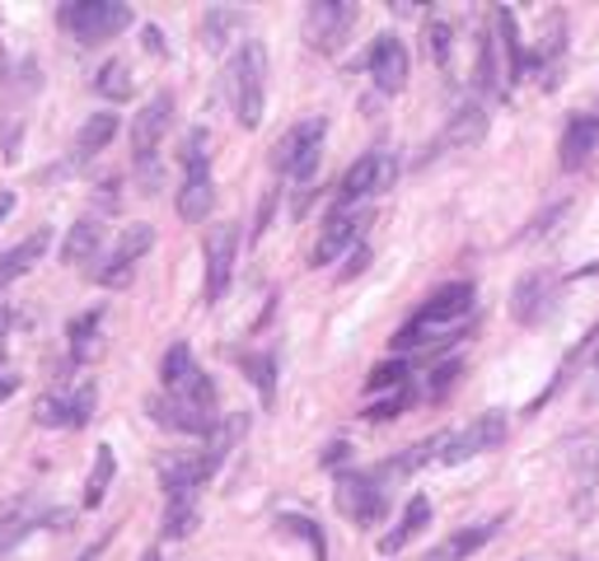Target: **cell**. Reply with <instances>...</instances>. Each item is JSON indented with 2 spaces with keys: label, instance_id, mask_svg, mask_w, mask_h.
Here are the masks:
<instances>
[{
  "label": "cell",
  "instance_id": "cell-22",
  "mask_svg": "<svg viewBox=\"0 0 599 561\" xmlns=\"http://www.w3.org/2000/svg\"><path fill=\"white\" fill-rule=\"evenodd\" d=\"M497 529H501V520H482V524L459 529V533H450V538H446V548H440L436 557H440V561H463V557H473L482 543H492Z\"/></svg>",
  "mask_w": 599,
  "mask_h": 561
},
{
  "label": "cell",
  "instance_id": "cell-27",
  "mask_svg": "<svg viewBox=\"0 0 599 561\" xmlns=\"http://www.w3.org/2000/svg\"><path fill=\"white\" fill-rule=\"evenodd\" d=\"M33 421L57 431V425H76V408H71V393H48L33 402Z\"/></svg>",
  "mask_w": 599,
  "mask_h": 561
},
{
  "label": "cell",
  "instance_id": "cell-6",
  "mask_svg": "<svg viewBox=\"0 0 599 561\" xmlns=\"http://www.w3.org/2000/svg\"><path fill=\"white\" fill-rule=\"evenodd\" d=\"M351 24H357V6H347V0H315L305 14V42L315 52H338Z\"/></svg>",
  "mask_w": 599,
  "mask_h": 561
},
{
  "label": "cell",
  "instance_id": "cell-40",
  "mask_svg": "<svg viewBox=\"0 0 599 561\" xmlns=\"http://www.w3.org/2000/svg\"><path fill=\"white\" fill-rule=\"evenodd\" d=\"M478 84H482V89H497V52H492V38L478 42Z\"/></svg>",
  "mask_w": 599,
  "mask_h": 561
},
{
  "label": "cell",
  "instance_id": "cell-9",
  "mask_svg": "<svg viewBox=\"0 0 599 561\" xmlns=\"http://www.w3.org/2000/svg\"><path fill=\"white\" fill-rule=\"evenodd\" d=\"M506 440V417L501 412H482L473 425H463L459 435H446V449H440V463H469L487 449H497Z\"/></svg>",
  "mask_w": 599,
  "mask_h": 561
},
{
  "label": "cell",
  "instance_id": "cell-16",
  "mask_svg": "<svg viewBox=\"0 0 599 561\" xmlns=\"http://www.w3.org/2000/svg\"><path fill=\"white\" fill-rule=\"evenodd\" d=\"M599 150V118H571L562 131V169H586Z\"/></svg>",
  "mask_w": 599,
  "mask_h": 561
},
{
  "label": "cell",
  "instance_id": "cell-23",
  "mask_svg": "<svg viewBox=\"0 0 599 561\" xmlns=\"http://www.w3.org/2000/svg\"><path fill=\"white\" fill-rule=\"evenodd\" d=\"M113 473H118V459H113V444H99L94 454V468H90V482H84V510L103 505L108 487H113Z\"/></svg>",
  "mask_w": 599,
  "mask_h": 561
},
{
  "label": "cell",
  "instance_id": "cell-11",
  "mask_svg": "<svg viewBox=\"0 0 599 561\" xmlns=\"http://www.w3.org/2000/svg\"><path fill=\"white\" fill-rule=\"evenodd\" d=\"M169 122H173V94H164V89H160V94H154L137 112V122H131V154H137V164L154 160V150H160Z\"/></svg>",
  "mask_w": 599,
  "mask_h": 561
},
{
  "label": "cell",
  "instance_id": "cell-10",
  "mask_svg": "<svg viewBox=\"0 0 599 561\" xmlns=\"http://www.w3.org/2000/svg\"><path fill=\"white\" fill-rule=\"evenodd\" d=\"M239 258V224H211L207 234V304H216L230 290Z\"/></svg>",
  "mask_w": 599,
  "mask_h": 561
},
{
  "label": "cell",
  "instance_id": "cell-45",
  "mask_svg": "<svg viewBox=\"0 0 599 561\" xmlns=\"http://www.w3.org/2000/svg\"><path fill=\"white\" fill-rule=\"evenodd\" d=\"M347 449H351V444H342V440H338V444H328V449H323V463H328V468H332V463H342V459H347Z\"/></svg>",
  "mask_w": 599,
  "mask_h": 561
},
{
  "label": "cell",
  "instance_id": "cell-54",
  "mask_svg": "<svg viewBox=\"0 0 599 561\" xmlns=\"http://www.w3.org/2000/svg\"><path fill=\"white\" fill-rule=\"evenodd\" d=\"M427 561H440V557H427Z\"/></svg>",
  "mask_w": 599,
  "mask_h": 561
},
{
  "label": "cell",
  "instance_id": "cell-31",
  "mask_svg": "<svg viewBox=\"0 0 599 561\" xmlns=\"http://www.w3.org/2000/svg\"><path fill=\"white\" fill-rule=\"evenodd\" d=\"M94 89H99L103 99H113V103L131 99V71H127V61H108L103 71L94 76Z\"/></svg>",
  "mask_w": 599,
  "mask_h": 561
},
{
  "label": "cell",
  "instance_id": "cell-24",
  "mask_svg": "<svg viewBox=\"0 0 599 561\" xmlns=\"http://www.w3.org/2000/svg\"><path fill=\"white\" fill-rule=\"evenodd\" d=\"M197 497H179V501H169L164 505V524H160V538H188L197 529Z\"/></svg>",
  "mask_w": 599,
  "mask_h": 561
},
{
  "label": "cell",
  "instance_id": "cell-53",
  "mask_svg": "<svg viewBox=\"0 0 599 561\" xmlns=\"http://www.w3.org/2000/svg\"><path fill=\"white\" fill-rule=\"evenodd\" d=\"M0 365H6V342H0Z\"/></svg>",
  "mask_w": 599,
  "mask_h": 561
},
{
  "label": "cell",
  "instance_id": "cell-26",
  "mask_svg": "<svg viewBox=\"0 0 599 561\" xmlns=\"http://www.w3.org/2000/svg\"><path fill=\"white\" fill-rule=\"evenodd\" d=\"M239 365H243V374L258 384V393H262V402H272L277 398V361L268 351H253V355H239Z\"/></svg>",
  "mask_w": 599,
  "mask_h": 561
},
{
  "label": "cell",
  "instance_id": "cell-12",
  "mask_svg": "<svg viewBox=\"0 0 599 561\" xmlns=\"http://www.w3.org/2000/svg\"><path fill=\"white\" fill-rule=\"evenodd\" d=\"M366 71L375 76V84L385 89V94H398V89L408 84V48L398 33H380L375 38V48L366 57Z\"/></svg>",
  "mask_w": 599,
  "mask_h": 561
},
{
  "label": "cell",
  "instance_id": "cell-2",
  "mask_svg": "<svg viewBox=\"0 0 599 561\" xmlns=\"http://www.w3.org/2000/svg\"><path fill=\"white\" fill-rule=\"evenodd\" d=\"M473 281H455V285H440L436 295L417 309V319L393 337V351H412V347H431V337H436V328H450V323H459L463 313L473 309ZM436 342H446V337H436Z\"/></svg>",
  "mask_w": 599,
  "mask_h": 561
},
{
  "label": "cell",
  "instance_id": "cell-18",
  "mask_svg": "<svg viewBox=\"0 0 599 561\" xmlns=\"http://www.w3.org/2000/svg\"><path fill=\"white\" fill-rule=\"evenodd\" d=\"M427 524H431V501H427V497H412V501H408V510H403V520H398V524L380 538V552H385V557L403 552V548H408L412 538H417L421 529H427Z\"/></svg>",
  "mask_w": 599,
  "mask_h": 561
},
{
  "label": "cell",
  "instance_id": "cell-5",
  "mask_svg": "<svg viewBox=\"0 0 599 561\" xmlns=\"http://www.w3.org/2000/svg\"><path fill=\"white\" fill-rule=\"evenodd\" d=\"M332 497H338V510L347 514V520H357L361 529L380 520L385 505H389V491L375 473H342Z\"/></svg>",
  "mask_w": 599,
  "mask_h": 561
},
{
  "label": "cell",
  "instance_id": "cell-3",
  "mask_svg": "<svg viewBox=\"0 0 599 561\" xmlns=\"http://www.w3.org/2000/svg\"><path fill=\"white\" fill-rule=\"evenodd\" d=\"M323 131H328L323 118L296 122V127L272 146V169L286 173V178H296V183H309V178H315V169H319V154H323Z\"/></svg>",
  "mask_w": 599,
  "mask_h": 561
},
{
  "label": "cell",
  "instance_id": "cell-25",
  "mask_svg": "<svg viewBox=\"0 0 599 561\" xmlns=\"http://www.w3.org/2000/svg\"><path fill=\"white\" fill-rule=\"evenodd\" d=\"M113 137H118V118H113V112H94V118L80 127L76 150H80V154H94V150H103Z\"/></svg>",
  "mask_w": 599,
  "mask_h": 561
},
{
  "label": "cell",
  "instance_id": "cell-20",
  "mask_svg": "<svg viewBox=\"0 0 599 561\" xmlns=\"http://www.w3.org/2000/svg\"><path fill=\"white\" fill-rule=\"evenodd\" d=\"M497 42H501V52H506V84H520L525 71H529V57H525V42H520V29H516V14H510L506 6L497 10Z\"/></svg>",
  "mask_w": 599,
  "mask_h": 561
},
{
  "label": "cell",
  "instance_id": "cell-28",
  "mask_svg": "<svg viewBox=\"0 0 599 561\" xmlns=\"http://www.w3.org/2000/svg\"><path fill=\"white\" fill-rule=\"evenodd\" d=\"M234 29H243V14H239V10H211V14L202 19V42H207L211 52H220V48L230 42Z\"/></svg>",
  "mask_w": 599,
  "mask_h": 561
},
{
  "label": "cell",
  "instance_id": "cell-33",
  "mask_svg": "<svg viewBox=\"0 0 599 561\" xmlns=\"http://www.w3.org/2000/svg\"><path fill=\"white\" fill-rule=\"evenodd\" d=\"M33 529V514L24 505H10V510H0V557H6L19 538H29Z\"/></svg>",
  "mask_w": 599,
  "mask_h": 561
},
{
  "label": "cell",
  "instance_id": "cell-38",
  "mask_svg": "<svg viewBox=\"0 0 599 561\" xmlns=\"http://www.w3.org/2000/svg\"><path fill=\"white\" fill-rule=\"evenodd\" d=\"M131 272H137V267L131 262H122V258H108L99 272H94V281L103 285V290H122V285H131Z\"/></svg>",
  "mask_w": 599,
  "mask_h": 561
},
{
  "label": "cell",
  "instance_id": "cell-55",
  "mask_svg": "<svg viewBox=\"0 0 599 561\" xmlns=\"http://www.w3.org/2000/svg\"><path fill=\"white\" fill-rule=\"evenodd\" d=\"M595 365H599V355H595Z\"/></svg>",
  "mask_w": 599,
  "mask_h": 561
},
{
  "label": "cell",
  "instance_id": "cell-4",
  "mask_svg": "<svg viewBox=\"0 0 599 561\" xmlns=\"http://www.w3.org/2000/svg\"><path fill=\"white\" fill-rule=\"evenodd\" d=\"M127 24H131V10L122 6V0H76V6L61 10V29L76 42H90V48L94 42L118 38Z\"/></svg>",
  "mask_w": 599,
  "mask_h": 561
},
{
  "label": "cell",
  "instance_id": "cell-14",
  "mask_svg": "<svg viewBox=\"0 0 599 561\" xmlns=\"http://www.w3.org/2000/svg\"><path fill=\"white\" fill-rule=\"evenodd\" d=\"M552 304V277L548 272H525L510 290V313H516V323H539Z\"/></svg>",
  "mask_w": 599,
  "mask_h": 561
},
{
  "label": "cell",
  "instance_id": "cell-30",
  "mask_svg": "<svg viewBox=\"0 0 599 561\" xmlns=\"http://www.w3.org/2000/svg\"><path fill=\"white\" fill-rule=\"evenodd\" d=\"M150 249H154V230H150V224H127L122 239H118V249H113V258H122V262L137 267Z\"/></svg>",
  "mask_w": 599,
  "mask_h": 561
},
{
  "label": "cell",
  "instance_id": "cell-17",
  "mask_svg": "<svg viewBox=\"0 0 599 561\" xmlns=\"http://www.w3.org/2000/svg\"><path fill=\"white\" fill-rule=\"evenodd\" d=\"M211 207H216L211 169H192V173L183 178V188H179V216H183L188 224H197V220L211 216Z\"/></svg>",
  "mask_w": 599,
  "mask_h": 561
},
{
  "label": "cell",
  "instance_id": "cell-8",
  "mask_svg": "<svg viewBox=\"0 0 599 561\" xmlns=\"http://www.w3.org/2000/svg\"><path fill=\"white\" fill-rule=\"evenodd\" d=\"M366 224H370V211L366 207H338V211L323 220V234L315 243V253H309V262L323 267L332 258H342L347 249H357V239H361Z\"/></svg>",
  "mask_w": 599,
  "mask_h": 561
},
{
  "label": "cell",
  "instance_id": "cell-29",
  "mask_svg": "<svg viewBox=\"0 0 599 561\" xmlns=\"http://www.w3.org/2000/svg\"><path fill=\"white\" fill-rule=\"evenodd\" d=\"M192 370H197V365H192L188 342H173V347L164 351V361H160V379H164V389H169V393H173V389H183Z\"/></svg>",
  "mask_w": 599,
  "mask_h": 561
},
{
  "label": "cell",
  "instance_id": "cell-19",
  "mask_svg": "<svg viewBox=\"0 0 599 561\" xmlns=\"http://www.w3.org/2000/svg\"><path fill=\"white\" fill-rule=\"evenodd\" d=\"M48 243H52V234H48V230H33L24 243H14V249L0 253V290H6L14 277H24L29 267H33L42 253H48Z\"/></svg>",
  "mask_w": 599,
  "mask_h": 561
},
{
  "label": "cell",
  "instance_id": "cell-52",
  "mask_svg": "<svg viewBox=\"0 0 599 561\" xmlns=\"http://www.w3.org/2000/svg\"><path fill=\"white\" fill-rule=\"evenodd\" d=\"M10 328V313H0V332H6Z\"/></svg>",
  "mask_w": 599,
  "mask_h": 561
},
{
  "label": "cell",
  "instance_id": "cell-42",
  "mask_svg": "<svg viewBox=\"0 0 599 561\" xmlns=\"http://www.w3.org/2000/svg\"><path fill=\"white\" fill-rule=\"evenodd\" d=\"M94 384H80L76 393H71V408H76V425H84V421H90L94 417Z\"/></svg>",
  "mask_w": 599,
  "mask_h": 561
},
{
  "label": "cell",
  "instance_id": "cell-21",
  "mask_svg": "<svg viewBox=\"0 0 599 561\" xmlns=\"http://www.w3.org/2000/svg\"><path fill=\"white\" fill-rule=\"evenodd\" d=\"M99 243H103V220L94 216H84L71 224V234H66L61 243V262H90L99 253Z\"/></svg>",
  "mask_w": 599,
  "mask_h": 561
},
{
  "label": "cell",
  "instance_id": "cell-39",
  "mask_svg": "<svg viewBox=\"0 0 599 561\" xmlns=\"http://www.w3.org/2000/svg\"><path fill=\"white\" fill-rule=\"evenodd\" d=\"M408 398H412L408 389H393L389 398H380V402H370V408H366V417H370V421H389V417H398V412H403V408H408Z\"/></svg>",
  "mask_w": 599,
  "mask_h": 561
},
{
  "label": "cell",
  "instance_id": "cell-7",
  "mask_svg": "<svg viewBox=\"0 0 599 561\" xmlns=\"http://www.w3.org/2000/svg\"><path fill=\"white\" fill-rule=\"evenodd\" d=\"M393 178H398V160H393V154H385V150H370V154H361V160L342 173L338 207H357L361 197L393 188Z\"/></svg>",
  "mask_w": 599,
  "mask_h": 561
},
{
  "label": "cell",
  "instance_id": "cell-50",
  "mask_svg": "<svg viewBox=\"0 0 599 561\" xmlns=\"http://www.w3.org/2000/svg\"><path fill=\"white\" fill-rule=\"evenodd\" d=\"M10 207H14V197H10V192H0V220L10 216Z\"/></svg>",
  "mask_w": 599,
  "mask_h": 561
},
{
  "label": "cell",
  "instance_id": "cell-51",
  "mask_svg": "<svg viewBox=\"0 0 599 561\" xmlns=\"http://www.w3.org/2000/svg\"><path fill=\"white\" fill-rule=\"evenodd\" d=\"M141 561H160V548H150V552H146Z\"/></svg>",
  "mask_w": 599,
  "mask_h": 561
},
{
  "label": "cell",
  "instance_id": "cell-32",
  "mask_svg": "<svg viewBox=\"0 0 599 561\" xmlns=\"http://www.w3.org/2000/svg\"><path fill=\"white\" fill-rule=\"evenodd\" d=\"M103 323V309H90V313H80V319L71 323V355L76 361H90L94 355V332Z\"/></svg>",
  "mask_w": 599,
  "mask_h": 561
},
{
  "label": "cell",
  "instance_id": "cell-1",
  "mask_svg": "<svg viewBox=\"0 0 599 561\" xmlns=\"http://www.w3.org/2000/svg\"><path fill=\"white\" fill-rule=\"evenodd\" d=\"M226 94L234 103V118L239 127H258L262 122V99H268V48L258 38H249L243 48L234 52L230 71H226Z\"/></svg>",
  "mask_w": 599,
  "mask_h": 561
},
{
  "label": "cell",
  "instance_id": "cell-15",
  "mask_svg": "<svg viewBox=\"0 0 599 561\" xmlns=\"http://www.w3.org/2000/svg\"><path fill=\"white\" fill-rule=\"evenodd\" d=\"M487 137V112H482V103H463L455 118H450V127L440 131V150H469V146H478Z\"/></svg>",
  "mask_w": 599,
  "mask_h": 561
},
{
  "label": "cell",
  "instance_id": "cell-37",
  "mask_svg": "<svg viewBox=\"0 0 599 561\" xmlns=\"http://www.w3.org/2000/svg\"><path fill=\"white\" fill-rule=\"evenodd\" d=\"M450 48H455V29L440 24V19H431L427 24V52L436 66H450Z\"/></svg>",
  "mask_w": 599,
  "mask_h": 561
},
{
  "label": "cell",
  "instance_id": "cell-36",
  "mask_svg": "<svg viewBox=\"0 0 599 561\" xmlns=\"http://www.w3.org/2000/svg\"><path fill=\"white\" fill-rule=\"evenodd\" d=\"M366 389H370V393H380V389H408V365H403V361L375 365L370 379H366Z\"/></svg>",
  "mask_w": 599,
  "mask_h": 561
},
{
  "label": "cell",
  "instance_id": "cell-41",
  "mask_svg": "<svg viewBox=\"0 0 599 561\" xmlns=\"http://www.w3.org/2000/svg\"><path fill=\"white\" fill-rule=\"evenodd\" d=\"M562 216H571V207H567V201H558V207H552L548 216H539L535 224H529V230H525V239H543V234H552V230H558V220Z\"/></svg>",
  "mask_w": 599,
  "mask_h": 561
},
{
  "label": "cell",
  "instance_id": "cell-34",
  "mask_svg": "<svg viewBox=\"0 0 599 561\" xmlns=\"http://www.w3.org/2000/svg\"><path fill=\"white\" fill-rule=\"evenodd\" d=\"M281 533H296V538H305L309 548H315V561H328V538H323V529L315 524V520H305V514H281Z\"/></svg>",
  "mask_w": 599,
  "mask_h": 561
},
{
  "label": "cell",
  "instance_id": "cell-47",
  "mask_svg": "<svg viewBox=\"0 0 599 561\" xmlns=\"http://www.w3.org/2000/svg\"><path fill=\"white\" fill-rule=\"evenodd\" d=\"M14 389H19V379H14V374H0V402H6Z\"/></svg>",
  "mask_w": 599,
  "mask_h": 561
},
{
  "label": "cell",
  "instance_id": "cell-49",
  "mask_svg": "<svg viewBox=\"0 0 599 561\" xmlns=\"http://www.w3.org/2000/svg\"><path fill=\"white\" fill-rule=\"evenodd\" d=\"M108 538H113V533H108ZM108 538H99V543H94V548H90V552H84V557H80V561H99V552H103V548H108Z\"/></svg>",
  "mask_w": 599,
  "mask_h": 561
},
{
  "label": "cell",
  "instance_id": "cell-48",
  "mask_svg": "<svg viewBox=\"0 0 599 561\" xmlns=\"http://www.w3.org/2000/svg\"><path fill=\"white\" fill-rule=\"evenodd\" d=\"M581 463H586V468H595V473H599V440H595V444L586 449V454H581Z\"/></svg>",
  "mask_w": 599,
  "mask_h": 561
},
{
  "label": "cell",
  "instance_id": "cell-13",
  "mask_svg": "<svg viewBox=\"0 0 599 561\" xmlns=\"http://www.w3.org/2000/svg\"><path fill=\"white\" fill-rule=\"evenodd\" d=\"M146 408H150V417H154V421L169 425V431H179V435H211V431H216V412H207V408H192V402L173 398V393L150 398Z\"/></svg>",
  "mask_w": 599,
  "mask_h": 561
},
{
  "label": "cell",
  "instance_id": "cell-43",
  "mask_svg": "<svg viewBox=\"0 0 599 561\" xmlns=\"http://www.w3.org/2000/svg\"><path fill=\"white\" fill-rule=\"evenodd\" d=\"M455 379H459V361H450V365L431 370V384H427V393H431V398H440V393H446V389L455 384Z\"/></svg>",
  "mask_w": 599,
  "mask_h": 561
},
{
  "label": "cell",
  "instance_id": "cell-46",
  "mask_svg": "<svg viewBox=\"0 0 599 561\" xmlns=\"http://www.w3.org/2000/svg\"><path fill=\"white\" fill-rule=\"evenodd\" d=\"M146 48L150 52H164V33L160 29H146Z\"/></svg>",
  "mask_w": 599,
  "mask_h": 561
},
{
  "label": "cell",
  "instance_id": "cell-44",
  "mask_svg": "<svg viewBox=\"0 0 599 561\" xmlns=\"http://www.w3.org/2000/svg\"><path fill=\"white\" fill-rule=\"evenodd\" d=\"M366 267H370V249H366V243H357V249H351V258H347V267H342V281L361 277Z\"/></svg>",
  "mask_w": 599,
  "mask_h": 561
},
{
  "label": "cell",
  "instance_id": "cell-35",
  "mask_svg": "<svg viewBox=\"0 0 599 561\" xmlns=\"http://www.w3.org/2000/svg\"><path fill=\"white\" fill-rule=\"evenodd\" d=\"M183 169H211V131L207 127H192L183 137Z\"/></svg>",
  "mask_w": 599,
  "mask_h": 561
}]
</instances>
